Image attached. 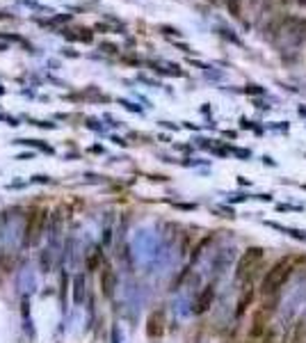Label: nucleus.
<instances>
[{
  "instance_id": "1",
  "label": "nucleus",
  "mask_w": 306,
  "mask_h": 343,
  "mask_svg": "<svg viewBox=\"0 0 306 343\" xmlns=\"http://www.w3.org/2000/svg\"><path fill=\"white\" fill-rule=\"evenodd\" d=\"M297 263H299L297 256H283V259L274 261V263L267 268V272L263 275V279H261L263 295H267V298H270V295H277L279 291L290 282L292 275H295Z\"/></svg>"
},
{
  "instance_id": "2",
  "label": "nucleus",
  "mask_w": 306,
  "mask_h": 343,
  "mask_svg": "<svg viewBox=\"0 0 306 343\" xmlns=\"http://www.w3.org/2000/svg\"><path fill=\"white\" fill-rule=\"evenodd\" d=\"M263 259H265V249L258 247V245H252L242 252V256L238 259L236 265V279L238 282H249V279L256 275V270H261Z\"/></svg>"
},
{
  "instance_id": "3",
  "label": "nucleus",
  "mask_w": 306,
  "mask_h": 343,
  "mask_svg": "<svg viewBox=\"0 0 306 343\" xmlns=\"http://www.w3.org/2000/svg\"><path fill=\"white\" fill-rule=\"evenodd\" d=\"M165 325H167V318H165V311L158 309V311H153L146 320V334L151 338H158L165 334Z\"/></svg>"
},
{
  "instance_id": "4",
  "label": "nucleus",
  "mask_w": 306,
  "mask_h": 343,
  "mask_svg": "<svg viewBox=\"0 0 306 343\" xmlns=\"http://www.w3.org/2000/svg\"><path fill=\"white\" fill-rule=\"evenodd\" d=\"M212 300H215V286H206V289H201V293H199L197 300H194L192 311L197 313V316L206 313L208 309L212 307Z\"/></svg>"
},
{
  "instance_id": "5",
  "label": "nucleus",
  "mask_w": 306,
  "mask_h": 343,
  "mask_svg": "<svg viewBox=\"0 0 306 343\" xmlns=\"http://www.w3.org/2000/svg\"><path fill=\"white\" fill-rule=\"evenodd\" d=\"M254 298H256V291H254L252 284H249L247 289L240 293V298H238V302H236V318H242V316L249 311V307L254 304Z\"/></svg>"
},
{
  "instance_id": "6",
  "label": "nucleus",
  "mask_w": 306,
  "mask_h": 343,
  "mask_svg": "<svg viewBox=\"0 0 306 343\" xmlns=\"http://www.w3.org/2000/svg\"><path fill=\"white\" fill-rule=\"evenodd\" d=\"M281 343H306V323L304 320H295V323L288 327Z\"/></svg>"
},
{
  "instance_id": "7",
  "label": "nucleus",
  "mask_w": 306,
  "mask_h": 343,
  "mask_svg": "<svg viewBox=\"0 0 306 343\" xmlns=\"http://www.w3.org/2000/svg\"><path fill=\"white\" fill-rule=\"evenodd\" d=\"M41 227H44V213L35 211V213L28 218V227H25V234H28V240H35L39 236Z\"/></svg>"
},
{
  "instance_id": "8",
  "label": "nucleus",
  "mask_w": 306,
  "mask_h": 343,
  "mask_svg": "<svg viewBox=\"0 0 306 343\" xmlns=\"http://www.w3.org/2000/svg\"><path fill=\"white\" fill-rule=\"evenodd\" d=\"M114 286H117V277H114L112 268L105 265V268L101 270V289H103V295H112Z\"/></svg>"
},
{
  "instance_id": "9",
  "label": "nucleus",
  "mask_w": 306,
  "mask_h": 343,
  "mask_svg": "<svg viewBox=\"0 0 306 343\" xmlns=\"http://www.w3.org/2000/svg\"><path fill=\"white\" fill-rule=\"evenodd\" d=\"M261 343H277V332H274V329H267V334H265V338H263Z\"/></svg>"
},
{
  "instance_id": "10",
  "label": "nucleus",
  "mask_w": 306,
  "mask_h": 343,
  "mask_svg": "<svg viewBox=\"0 0 306 343\" xmlns=\"http://www.w3.org/2000/svg\"><path fill=\"white\" fill-rule=\"evenodd\" d=\"M101 48H103L105 53H117V50H119L114 44H101Z\"/></svg>"
}]
</instances>
